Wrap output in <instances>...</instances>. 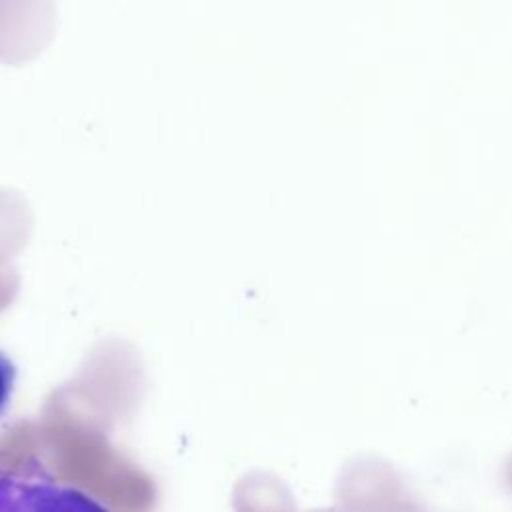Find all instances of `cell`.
Here are the masks:
<instances>
[{"label": "cell", "mask_w": 512, "mask_h": 512, "mask_svg": "<svg viewBox=\"0 0 512 512\" xmlns=\"http://www.w3.org/2000/svg\"><path fill=\"white\" fill-rule=\"evenodd\" d=\"M0 512H110L76 486L34 468L0 466Z\"/></svg>", "instance_id": "obj_1"}, {"label": "cell", "mask_w": 512, "mask_h": 512, "mask_svg": "<svg viewBox=\"0 0 512 512\" xmlns=\"http://www.w3.org/2000/svg\"><path fill=\"white\" fill-rule=\"evenodd\" d=\"M14 384H16V366L4 352H0V418L10 406Z\"/></svg>", "instance_id": "obj_2"}]
</instances>
